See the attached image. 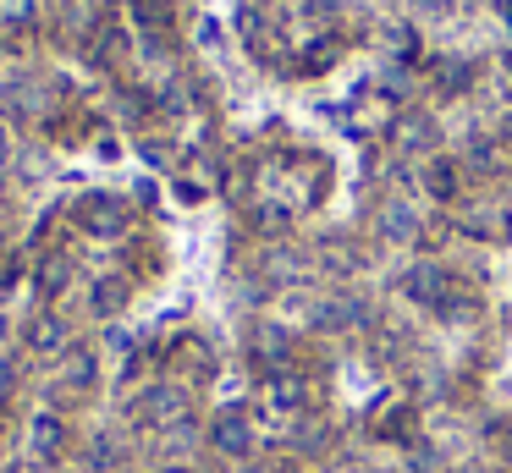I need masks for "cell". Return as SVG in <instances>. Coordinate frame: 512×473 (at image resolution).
<instances>
[{
    "label": "cell",
    "mask_w": 512,
    "mask_h": 473,
    "mask_svg": "<svg viewBox=\"0 0 512 473\" xmlns=\"http://www.w3.org/2000/svg\"><path fill=\"white\" fill-rule=\"evenodd\" d=\"M6 330H12V325H6V314H0V336H6Z\"/></svg>",
    "instance_id": "cell-19"
},
{
    "label": "cell",
    "mask_w": 512,
    "mask_h": 473,
    "mask_svg": "<svg viewBox=\"0 0 512 473\" xmlns=\"http://www.w3.org/2000/svg\"><path fill=\"white\" fill-rule=\"evenodd\" d=\"M67 440H72V424L56 407H39V413L28 418V446H34L39 462H61L67 457Z\"/></svg>",
    "instance_id": "cell-2"
},
{
    "label": "cell",
    "mask_w": 512,
    "mask_h": 473,
    "mask_svg": "<svg viewBox=\"0 0 512 473\" xmlns=\"http://www.w3.org/2000/svg\"><path fill=\"white\" fill-rule=\"evenodd\" d=\"M424 193L430 198H441V204H452L457 193H463V165L457 160H441V154H430V160H424Z\"/></svg>",
    "instance_id": "cell-9"
},
{
    "label": "cell",
    "mask_w": 512,
    "mask_h": 473,
    "mask_svg": "<svg viewBox=\"0 0 512 473\" xmlns=\"http://www.w3.org/2000/svg\"><path fill=\"white\" fill-rule=\"evenodd\" d=\"M78 226L89 231V237H100V242H111V237H122V226H127V209H122V198L116 193H89V198H78Z\"/></svg>",
    "instance_id": "cell-1"
},
{
    "label": "cell",
    "mask_w": 512,
    "mask_h": 473,
    "mask_svg": "<svg viewBox=\"0 0 512 473\" xmlns=\"http://www.w3.org/2000/svg\"><path fill=\"white\" fill-rule=\"evenodd\" d=\"M133 11H138V22H144L149 33L171 22V6H166V0H133Z\"/></svg>",
    "instance_id": "cell-16"
},
{
    "label": "cell",
    "mask_w": 512,
    "mask_h": 473,
    "mask_svg": "<svg viewBox=\"0 0 512 473\" xmlns=\"http://www.w3.org/2000/svg\"><path fill=\"white\" fill-rule=\"evenodd\" d=\"M89 303H94V314H122V303H127V281L122 275H100V281L89 286Z\"/></svg>",
    "instance_id": "cell-10"
},
{
    "label": "cell",
    "mask_w": 512,
    "mask_h": 473,
    "mask_svg": "<svg viewBox=\"0 0 512 473\" xmlns=\"http://www.w3.org/2000/svg\"><path fill=\"white\" fill-rule=\"evenodd\" d=\"M12 160V138H6V127H0V165Z\"/></svg>",
    "instance_id": "cell-17"
},
{
    "label": "cell",
    "mask_w": 512,
    "mask_h": 473,
    "mask_svg": "<svg viewBox=\"0 0 512 473\" xmlns=\"http://www.w3.org/2000/svg\"><path fill=\"white\" fill-rule=\"evenodd\" d=\"M23 341H28V352H34V358H61V352L72 347V325H67V314H56V308L34 314V319L23 325Z\"/></svg>",
    "instance_id": "cell-3"
},
{
    "label": "cell",
    "mask_w": 512,
    "mask_h": 473,
    "mask_svg": "<svg viewBox=\"0 0 512 473\" xmlns=\"http://www.w3.org/2000/svg\"><path fill=\"white\" fill-rule=\"evenodd\" d=\"M61 380H67V391H89L94 380H100V363H94V352L89 347H78L67 358V374H61Z\"/></svg>",
    "instance_id": "cell-12"
},
{
    "label": "cell",
    "mask_w": 512,
    "mask_h": 473,
    "mask_svg": "<svg viewBox=\"0 0 512 473\" xmlns=\"http://www.w3.org/2000/svg\"><path fill=\"white\" fill-rule=\"evenodd\" d=\"M210 440H215V451H221V457H254V424H248L243 407H226V413L215 418Z\"/></svg>",
    "instance_id": "cell-5"
},
{
    "label": "cell",
    "mask_w": 512,
    "mask_h": 473,
    "mask_svg": "<svg viewBox=\"0 0 512 473\" xmlns=\"http://www.w3.org/2000/svg\"><path fill=\"white\" fill-rule=\"evenodd\" d=\"M34 281H39V292H45V297H56V292H61V286H67V281H72V264H67V259H61V253H50V259H45V264H39V275H34Z\"/></svg>",
    "instance_id": "cell-15"
},
{
    "label": "cell",
    "mask_w": 512,
    "mask_h": 473,
    "mask_svg": "<svg viewBox=\"0 0 512 473\" xmlns=\"http://www.w3.org/2000/svg\"><path fill=\"white\" fill-rule=\"evenodd\" d=\"M375 231L386 242H419L424 237V226H419V209L413 204H402V198H391V204H380V215H375Z\"/></svg>",
    "instance_id": "cell-8"
},
{
    "label": "cell",
    "mask_w": 512,
    "mask_h": 473,
    "mask_svg": "<svg viewBox=\"0 0 512 473\" xmlns=\"http://www.w3.org/2000/svg\"><path fill=\"white\" fill-rule=\"evenodd\" d=\"M501 149H512V116L501 121Z\"/></svg>",
    "instance_id": "cell-18"
},
{
    "label": "cell",
    "mask_w": 512,
    "mask_h": 473,
    "mask_svg": "<svg viewBox=\"0 0 512 473\" xmlns=\"http://www.w3.org/2000/svg\"><path fill=\"white\" fill-rule=\"evenodd\" d=\"M243 347L254 352L259 363H270V369H281V363H287V347H292V336L276 325V319H254V325H248V336H243Z\"/></svg>",
    "instance_id": "cell-7"
},
{
    "label": "cell",
    "mask_w": 512,
    "mask_h": 473,
    "mask_svg": "<svg viewBox=\"0 0 512 473\" xmlns=\"http://www.w3.org/2000/svg\"><path fill=\"white\" fill-rule=\"evenodd\" d=\"M386 143L397 154H430L435 143H441V127H435L424 110H402L397 121H391V132H386Z\"/></svg>",
    "instance_id": "cell-4"
},
{
    "label": "cell",
    "mask_w": 512,
    "mask_h": 473,
    "mask_svg": "<svg viewBox=\"0 0 512 473\" xmlns=\"http://www.w3.org/2000/svg\"><path fill=\"white\" fill-rule=\"evenodd\" d=\"M463 171H479V176H496L501 171V149L490 138H474L463 149Z\"/></svg>",
    "instance_id": "cell-13"
},
{
    "label": "cell",
    "mask_w": 512,
    "mask_h": 473,
    "mask_svg": "<svg viewBox=\"0 0 512 473\" xmlns=\"http://www.w3.org/2000/svg\"><path fill=\"white\" fill-rule=\"evenodd\" d=\"M452 286H457V281H452V275L441 270V264H413V270L402 275V292H408V297H413V303H419V308H441Z\"/></svg>",
    "instance_id": "cell-6"
},
{
    "label": "cell",
    "mask_w": 512,
    "mask_h": 473,
    "mask_svg": "<svg viewBox=\"0 0 512 473\" xmlns=\"http://www.w3.org/2000/svg\"><path fill=\"white\" fill-rule=\"evenodd\" d=\"M474 83V61H435V88L441 94H463Z\"/></svg>",
    "instance_id": "cell-14"
},
{
    "label": "cell",
    "mask_w": 512,
    "mask_h": 473,
    "mask_svg": "<svg viewBox=\"0 0 512 473\" xmlns=\"http://www.w3.org/2000/svg\"><path fill=\"white\" fill-rule=\"evenodd\" d=\"M507 77H512V55H507Z\"/></svg>",
    "instance_id": "cell-20"
},
{
    "label": "cell",
    "mask_w": 512,
    "mask_h": 473,
    "mask_svg": "<svg viewBox=\"0 0 512 473\" xmlns=\"http://www.w3.org/2000/svg\"><path fill=\"white\" fill-rule=\"evenodd\" d=\"M463 231H474V237H485V242H512V220L501 215V209H474V215L463 220Z\"/></svg>",
    "instance_id": "cell-11"
}]
</instances>
